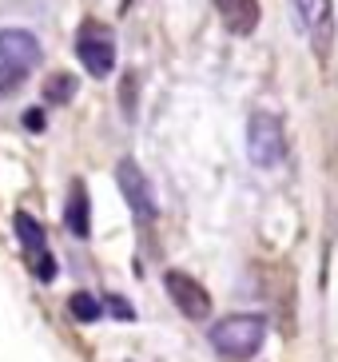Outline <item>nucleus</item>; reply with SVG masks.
<instances>
[{
	"mask_svg": "<svg viewBox=\"0 0 338 362\" xmlns=\"http://www.w3.org/2000/svg\"><path fill=\"white\" fill-rule=\"evenodd\" d=\"M116 183H120V192H124L127 207H132L139 219H156V199H151V187H148V180H144V171H139L136 160L116 163Z\"/></svg>",
	"mask_w": 338,
	"mask_h": 362,
	"instance_id": "6",
	"label": "nucleus"
},
{
	"mask_svg": "<svg viewBox=\"0 0 338 362\" xmlns=\"http://www.w3.org/2000/svg\"><path fill=\"white\" fill-rule=\"evenodd\" d=\"M219 16L227 24V33L235 36H251L259 28V0H215Z\"/></svg>",
	"mask_w": 338,
	"mask_h": 362,
	"instance_id": "8",
	"label": "nucleus"
},
{
	"mask_svg": "<svg viewBox=\"0 0 338 362\" xmlns=\"http://www.w3.org/2000/svg\"><path fill=\"white\" fill-rule=\"evenodd\" d=\"M247 156L255 168H279L286 156V139H283V124L271 112H255L247 124Z\"/></svg>",
	"mask_w": 338,
	"mask_h": 362,
	"instance_id": "3",
	"label": "nucleus"
},
{
	"mask_svg": "<svg viewBox=\"0 0 338 362\" xmlns=\"http://www.w3.org/2000/svg\"><path fill=\"white\" fill-rule=\"evenodd\" d=\"M267 339V319L263 315H227L211 327V346L223 354V358L243 362L251 358Z\"/></svg>",
	"mask_w": 338,
	"mask_h": 362,
	"instance_id": "2",
	"label": "nucleus"
},
{
	"mask_svg": "<svg viewBox=\"0 0 338 362\" xmlns=\"http://www.w3.org/2000/svg\"><path fill=\"white\" fill-rule=\"evenodd\" d=\"M12 231H16V239L24 243V259L28 255H40V251H48V239H44V227L32 219V215L16 211L12 215Z\"/></svg>",
	"mask_w": 338,
	"mask_h": 362,
	"instance_id": "10",
	"label": "nucleus"
},
{
	"mask_svg": "<svg viewBox=\"0 0 338 362\" xmlns=\"http://www.w3.org/2000/svg\"><path fill=\"white\" fill-rule=\"evenodd\" d=\"M64 223L76 239H88L92 235V203H88V187L84 183H72L68 203H64Z\"/></svg>",
	"mask_w": 338,
	"mask_h": 362,
	"instance_id": "9",
	"label": "nucleus"
},
{
	"mask_svg": "<svg viewBox=\"0 0 338 362\" xmlns=\"http://www.w3.org/2000/svg\"><path fill=\"white\" fill-rule=\"evenodd\" d=\"M163 287H168L171 303L183 310V319L203 322L207 315H211V295H207V287L195 283L187 271H168V275H163Z\"/></svg>",
	"mask_w": 338,
	"mask_h": 362,
	"instance_id": "5",
	"label": "nucleus"
},
{
	"mask_svg": "<svg viewBox=\"0 0 338 362\" xmlns=\"http://www.w3.org/2000/svg\"><path fill=\"white\" fill-rule=\"evenodd\" d=\"M76 56H80V64H84L95 80L112 76V64H116V44H112V36H107L104 24L88 21L84 28H80V36H76Z\"/></svg>",
	"mask_w": 338,
	"mask_h": 362,
	"instance_id": "4",
	"label": "nucleus"
},
{
	"mask_svg": "<svg viewBox=\"0 0 338 362\" xmlns=\"http://www.w3.org/2000/svg\"><path fill=\"white\" fill-rule=\"evenodd\" d=\"M132 88H136V80L127 76V80H124V112H132V107H136V96H132Z\"/></svg>",
	"mask_w": 338,
	"mask_h": 362,
	"instance_id": "16",
	"label": "nucleus"
},
{
	"mask_svg": "<svg viewBox=\"0 0 338 362\" xmlns=\"http://www.w3.org/2000/svg\"><path fill=\"white\" fill-rule=\"evenodd\" d=\"M298 24L310 33L318 52H327V33H330V0H291Z\"/></svg>",
	"mask_w": 338,
	"mask_h": 362,
	"instance_id": "7",
	"label": "nucleus"
},
{
	"mask_svg": "<svg viewBox=\"0 0 338 362\" xmlns=\"http://www.w3.org/2000/svg\"><path fill=\"white\" fill-rule=\"evenodd\" d=\"M107 310H112L116 319H124V322H132V319H136V310H132V303H127V298H120V295H112V298H107Z\"/></svg>",
	"mask_w": 338,
	"mask_h": 362,
	"instance_id": "14",
	"label": "nucleus"
},
{
	"mask_svg": "<svg viewBox=\"0 0 338 362\" xmlns=\"http://www.w3.org/2000/svg\"><path fill=\"white\" fill-rule=\"evenodd\" d=\"M24 128H28V132H40L44 128V112H40V107H28V112H24Z\"/></svg>",
	"mask_w": 338,
	"mask_h": 362,
	"instance_id": "15",
	"label": "nucleus"
},
{
	"mask_svg": "<svg viewBox=\"0 0 338 362\" xmlns=\"http://www.w3.org/2000/svg\"><path fill=\"white\" fill-rule=\"evenodd\" d=\"M28 267H32V275L40 279V283H52V279H56V259H52V251L28 255Z\"/></svg>",
	"mask_w": 338,
	"mask_h": 362,
	"instance_id": "13",
	"label": "nucleus"
},
{
	"mask_svg": "<svg viewBox=\"0 0 338 362\" xmlns=\"http://www.w3.org/2000/svg\"><path fill=\"white\" fill-rule=\"evenodd\" d=\"M40 40L24 28H0V96H8L40 64Z\"/></svg>",
	"mask_w": 338,
	"mask_h": 362,
	"instance_id": "1",
	"label": "nucleus"
},
{
	"mask_svg": "<svg viewBox=\"0 0 338 362\" xmlns=\"http://www.w3.org/2000/svg\"><path fill=\"white\" fill-rule=\"evenodd\" d=\"M72 96H76V76L52 72L48 80H44V100H48V104H68Z\"/></svg>",
	"mask_w": 338,
	"mask_h": 362,
	"instance_id": "11",
	"label": "nucleus"
},
{
	"mask_svg": "<svg viewBox=\"0 0 338 362\" xmlns=\"http://www.w3.org/2000/svg\"><path fill=\"white\" fill-rule=\"evenodd\" d=\"M68 310H72L80 322H95V319H100V303H95L88 291H76V295L68 298Z\"/></svg>",
	"mask_w": 338,
	"mask_h": 362,
	"instance_id": "12",
	"label": "nucleus"
}]
</instances>
